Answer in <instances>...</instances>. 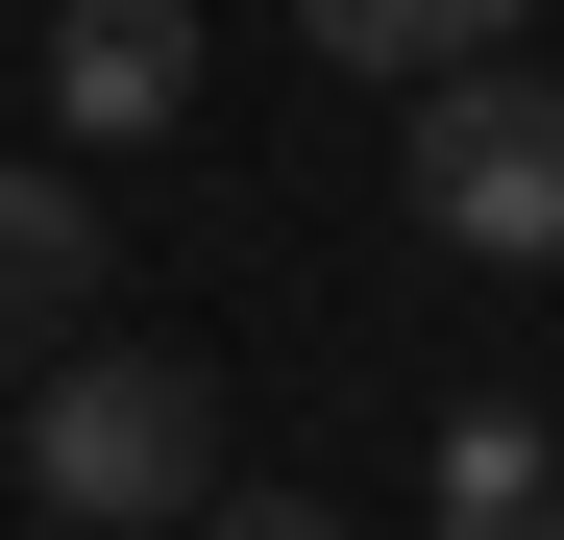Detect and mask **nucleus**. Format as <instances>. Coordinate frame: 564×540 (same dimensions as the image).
<instances>
[{"mask_svg": "<svg viewBox=\"0 0 564 540\" xmlns=\"http://www.w3.org/2000/svg\"><path fill=\"white\" fill-rule=\"evenodd\" d=\"M25 492H50V516H99V540H123V516H197V492H221V393L172 369V344L50 369V393H25Z\"/></svg>", "mask_w": 564, "mask_h": 540, "instance_id": "1", "label": "nucleus"}, {"mask_svg": "<svg viewBox=\"0 0 564 540\" xmlns=\"http://www.w3.org/2000/svg\"><path fill=\"white\" fill-rule=\"evenodd\" d=\"M295 25L344 74H466V50H516V0H295Z\"/></svg>", "mask_w": 564, "mask_h": 540, "instance_id": "6", "label": "nucleus"}, {"mask_svg": "<svg viewBox=\"0 0 564 540\" xmlns=\"http://www.w3.org/2000/svg\"><path fill=\"white\" fill-rule=\"evenodd\" d=\"M417 222L466 270H564V74H516V50L417 74Z\"/></svg>", "mask_w": 564, "mask_h": 540, "instance_id": "2", "label": "nucleus"}, {"mask_svg": "<svg viewBox=\"0 0 564 540\" xmlns=\"http://www.w3.org/2000/svg\"><path fill=\"white\" fill-rule=\"evenodd\" d=\"M172 99H197V0H74L50 25V123L74 148H148Z\"/></svg>", "mask_w": 564, "mask_h": 540, "instance_id": "3", "label": "nucleus"}, {"mask_svg": "<svg viewBox=\"0 0 564 540\" xmlns=\"http://www.w3.org/2000/svg\"><path fill=\"white\" fill-rule=\"evenodd\" d=\"M74 295H99V197L74 172H0V369H50Z\"/></svg>", "mask_w": 564, "mask_h": 540, "instance_id": "4", "label": "nucleus"}, {"mask_svg": "<svg viewBox=\"0 0 564 540\" xmlns=\"http://www.w3.org/2000/svg\"><path fill=\"white\" fill-rule=\"evenodd\" d=\"M197 540H344L319 492H197Z\"/></svg>", "mask_w": 564, "mask_h": 540, "instance_id": "7", "label": "nucleus"}, {"mask_svg": "<svg viewBox=\"0 0 564 540\" xmlns=\"http://www.w3.org/2000/svg\"><path fill=\"white\" fill-rule=\"evenodd\" d=\"M442 540H564V442H540L516 393L442 418Z\"/></svg>", "mask_w": 564, "mask_h": 540, "instance_id": "5", "label": "nucleus"}]
</instances>
